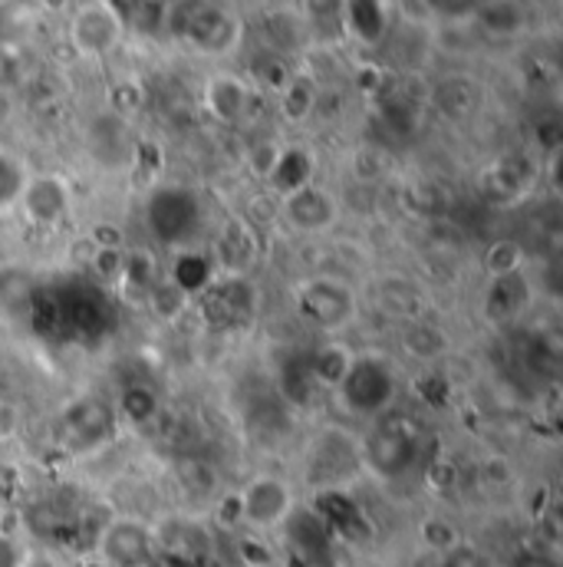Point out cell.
<instances>
[{"label": "cell", "mask_w": 563, "mask_h": 567, "mask_svg": "<svg viewBox=\"0 0 563 567\" xmlns=\"http://www.w3.org/2000/svg\"><path fill=\"white\" fill-rule=\"evenodd\" d=\"M333 393L340 396V403L350 416L379 420L393 410V403L399 396V373L379 353H356Z\"/></svg>", "instance_id": "obj_1"}, {"label": "cell", "mask_w": 563, "mask_h": 567, "mask_svg": "<svg viewBox=\"0 0 563 567\" xmlns=\"http://www.w3.org/2000/svg\"><path fill=\"white\" fill-rule=\"evenodd\" d=\"M363 452V472H373L383 482H396L409 475L423 455V435L419 425L406 416H379L373 432L359 439Z\"/></svg>", "instance_id": "obj_2"}, {"label": "cell", "mask_w": 563, "mask_h": 567, "mask_svg": "<svg viewBox=\"0 0 563 567\" xmlns=\"http://www.w3.org/2000/svg\"><path fill=\"white\" fill-rule=\"evenodd\" d=\"M293 307L323 337H343L359 317V300L353 284L333 275H313L296 281Z\"/></svg>", "instance_id": "obj_3"}, {"label": "cell", "mask_w": 563, "mask_h": 567, "mask_svg": "<svg viewBox=\"0 0 563 567\" xmlns=\"http://www.w3.org/2000/svg\"><path fill=\"white\" fill-rule=\"evenodd\" d=\"M296 512V492L278 472H258L234 492V518L254 535H274Z\"/></svg>", "instance_id": "obj_4"}, {"label": "cell", "mask_w": 563, "mask_h": 567, "mask_svg": "<svg viewBox=\"0 0 563 567\" xmlns=\"http://www.w3.org/2000/svg\"><path fill=\"white\" fill-rule=\"evenodd\" d=\"M171 30L178 40H185L191 50H198L205 56H225L241 43V20L211 0L175 3Z\"/></svg>", "instance_id": "obj_5"}, {"label": "cell", "mask_w": 563, "mask_h": 567, "mask_svg": "<svg viewBox=\"0 0 563 567\" xmlns=\"http://www.w3.org/2000/svg\"><path fill=\"white\" fill-rule=\"evenodd\" d=\"M363 472L359 439L343 425H326L310 439L306 482L320 492H343Z\"/></svg>", "instance_id": "obj_6"}, {"label": "cell", "mask_w": 563, "mask_h": 567, "mask_svg": "<svg viewBox=\"0 0 563 567\" xmlns=\"http://www.w3.org/2000/svg\"><path fill=\"white\" fill-rule=\"evenodd\" d=\"M201 218H205V208H201L198 192L178 182L158 185L145 202V225L168 248H188L201 228Z\"/></svg>", "instance_id": "obj_7"}, {"label": "cell", "mask_w": 563, "mask_h": 567, "mask_svg": "<svg viewBox=\"0 0 563 567\" xmlns=\"http://www.w3.org/2000/svg\"><path fill=\"white\" fill-rule=\"evenodd\" d=\"M126 37V13L113 0H86L70 17V47L83 60L110 56Z\"/></svg>", "instance_id": "obj_8"}, {"label": "cell", "mask_w": 563, "mask_h": 567, "mask_svg": "<svg viewBox=\"0 0 563 567\" xmlns=\"http://www.w3.org/2000/svg\"><path fill=\"white\" fill-rule=\"evenodd\" d=\"M96 558L103 567H155L158 551H155L152 525L129 515L106 522L96 538Z\"/></svg>", "instance_id": "obj_9"}, {"label": "cell", "mask_w": 563, "mask_h": 567, "mask_svg": "<svg viewBox=\"0 0 563 567\" xmlns=\"http://www.w3.org/2000/svg\"><path fill=\"white\" fill-rule=\"evenodd\" d=\"M278 212H281L283 225L293 235L316 238V235H326L330 228H336V221H340V198L330 188H323L316 182H306V185L281 195Z\"/></svg>", "instance_id": "obj_10"}, {"label": "cell", "mask_w": 563, "mask_h": 567, "mask_svg": "<svg viewBox=\"0 0 563 567\" xmlns=\"http://www.w3.org/2000/svg\"><path fill=\"white\" fill-rule=\"evenodd\" d=\"M155 551L158 558H168L171 565L195 567L215 551V535L208 525H201L191 515H168L161 525H152Z\"/></svg>", "instance_id": "obj_11"}, {"label": "cell", "mask_w": 563, "mask_h": 567, "mask_svg": "<svg viewBox=\"0 0 563 567\" xmlns=\"http://www.w3.org/2000/svg\"><path fill=\"white\" fill-rule=\"evenodd\" d=\"M20 208L27 215L30 225L37 228H60L66 218H70V208H73V192H70V182L56 172H40L33 178H27L20 185Z\"/></svg>", "instance_id": "obj_12"}, {"label": "cell", "mask_w": 563, "mask_h": 567, "mask_svg": "<svg viewBox=\"0 0 563 567\" xmlns=\"http://www.w3.org/2000/svg\"><path fill=\"white\" fill-rule=\"evenodd\" d=\"M116 432V406L103 403L100 396H83L70 403L60 416V439L73 452H86L103 445Z\"/></svg>", "instance_id": "obj_13"}, {"label": "cell", "mask_w": 563, "mask_h": 567, "mask_svg": "<svg viewBox=\"0 0 563 567\" xmlns=\"http://www.w3.org/2000/svg\"><path fill=\"white\" fill-rule=\"evenodd\" d=\"M373 297H376V307L393 320H403V323L428 320V293L403 275L379 278L373 284Z\"/></svg>", "instance_id": "obj_14"}, {"label": "cell", "mask_w": 563, "mask_h": 567, "mask_svg": "<svg viewBox=\"0 0 563 567\" xmlns=\"http://www.w3.org/2000/svg\"><path fill=\"white\" fill-rule=\"evenodd\" d=\"M205 106H208V113L218 123L238 126L248 116V110H251V86H248V80H241L234 73L211 76L208 86H205Z\"/></svg>", "instance_id": "obj_15"}, {"label": "cell", "mask_w": 563, "mask_h": 567, "mask_svg": "<svg viewBox=\"0 0 563 567\" xmlns=\"http://www.w3.org/2000/svg\"><path fill=\"white\" fill-rule=\"evenodd\" d=\"M531 300H534L531 281L524 278V271H518V275H508V278H491L481 307L494 323H511L531 307Z\"/></svg>", "instance_id": "obj_16"}, {"label": "cell", "mask_w": 563, "mask_h": 567, "mask_svg": "<svg viewBox=\"0 0 563 567\" xmlns=\"http://www.w3.org/2000/svg\"><path fill=\"white\" fill-rule=\"evenodd\" d=\"M340 20L356 43L376 47L389 33V3L386 0H340Z\"/></svg>", "instance_id": "obj_17"}, {"label": "cell", "mask_w": 563, "mask_h": 567, "mask_svg": "<svg viewBox=\"0 0 563 567\" xmlns=\"http://www.w3.org/2000/svg\"><path fill=\"white\" fill-rule=\"evenodd\" d=\"M258 258V238L248 218L228 221V228L218 238V275H244L251 261Z\"/></svg>", "instance_id": "obj_18"}, {"label": "cell", "mask_w": 563, "mask_h": 567, "mask_svg": "<svg viewBox=\"0 0 563 567\" xmlns=\"http://www.w3.org/2000/svg\"><path fill=\"white\" fill-rule=\"evenodd\" d=\"M356 350L343 340V337H326L310 357H306V367H310V377L320 390H336L343 373L350 370Z\"/></svg>", "instance_id": "obj_19"}, {"label": "cell", "mask_w": 563, "mask_h": 567, "mask_svg": "<svg viewBox=\"0 0 563 567\" xmlns=\"http://www.w3.org/2000/svg\"><path fill=\"white\" fill-rule=\"evenodd\" d=\"M471 23H478V30L491 40H511L528 27V10L521 0H484Z\"/></svg>", "instance_id": "obj_20"}, {"label": "cell", "mask_w": 563, "mask_h": 567, "mask_svg": "<svg viewBox=\"0 0 563 567\" xmlns=\"http://www.w3.org/2000/svg\"><path fill=\"white\" fill-rule=\"evenodd\" d=\"M403 353L416 363H435L451 350V340L445 333V327L431 323V320H416V323H403Z\"/></svg>", "instance_id": "obj_21"}, {"label": "cell", "mask_w": 563, "mask_h": 567, "mask_svg": "<svg viewBox=\"0 0 563 567\" xmlns=\"http://www.w3.org/2000/svg\"><path fill=\"white\" fill-rule=\"evenodd\" d=\"M175 478H178V488L195 498V502H205V498H215L218 492V472L211 462L198 458V455H185L175 462Z\"/></svg>", "instance_id": "obj_22"}, {"label": "cell", "mask_w": 563, "mask_h": 567, "mask_svg": "<svg viewBox=\"0 0 563 567\" xmlns=\"http://www.w3.org/2000/svg\"><path fill=\"white\" fill-rule=\"evenodd\" d=\"M268 182L274 185L278 195H286V192L313 182V158H310V152L300 148V145H283L281 158H278V165H274Z\"/></svg>", "instance_id": "obj_23"}, {"label": "cell", "mask_w": 563, "mask_h": 567, "mask_svg": "<svg viewBox=\"0 0 563 567\" xmlns=\"http://www.w3.org/2000/svg\"><path fill=\"white\" fill-rule=\"evenodd\" d=\"M145 303H148V310H152L158 320L175 323L178 317H185V313L191 310L195 297H191V293H185L178 284H171L168 278H158V281L145 290Z\"/></svg>", "instance_id": "obj_24"}, {"label": "cell", "mask_w": 563, "mask_h": 567, "mask_svg": "<svg viewBox=\"0 0 563 567\" xmlns=\"http://www.w3.org/2000/svg\"><path fill=\"white\" fill-rule=\"evenodd\" d=\"M484 275H488V281L491 278H508V275H518V271H524V265H528V251H524V245L521 241H514V238H501V241H494V245H488V251H484Z\"/></svg>", "instance_id": "obj_25"}, {"label": "cell", "mask_w": 563, "mask_h": 567, "mask_svg": "<svg viewBox=\"0 0 563 567\" xmlns=\"http://www.w3.org/2000/svg\"><path fill=\"white\" fill-rule=\"evenodd\" d=\"M278 96H281V113L290 123H303L313 113V106H316V86H313L310 76H300V73H293L283 83V90Z\"/></svg>", "instance_id": "obj_26"}, {"label": "cell", "mask_w": 563, "mask_h": 567, "mask_svg": "<svg viewBox=\"0 0 563 567\" xmlns=\"http://www.w3.org/2000/svg\"><path fill=\"white\" fill-rule=\"evenodd\" d=\"M428 17L441 23H471V17L484 7V0H423Z\"/></svg>", "instance_id": "obj_27"}, {"label": "cell", "mask_w": 563, "mask_h": 567, "mask_svg": "<svg viewBox=\"0 0 563 567\" xmlns=\"http://www.w3.org/2000/svg\"><path fill=\"white\" fill-rule=\"evenodd\" d=\"M281 152L283 145L278 140L254 142V145L248 148V168H251V175L261 178V182H268L271 172H274V165H278V158H281Z\"/></svg>", "instance_id": "obj_28"}, {"label": "cell", "mask_w": 563, "mask_h": 567, "mask_svg": "<svg viewBox=\"0 0 563 567\" xmlns=\"http://www.w3.org/2000/svg\"><path fill=\"white\" fill-rule=\"evenodd\" d=\"M438 567H494V561L468 542H458L455 548H448L445 555H438Z\"/></svg>", "instance_id": "obj_29"}, {"label": "cell", "mask_w": 563, "mask_h": 567, "mask_svg": "<svg viewBox=\"0 0 563 567\" xmlns=\"http://www.w3.org/2000/svg\"><path fill=\"white\" fill-rule=\"evenodd\" d=\"M293 73L283 66V60L278 53H264V56H258V63H254V80L261 83V86H268V90H278L281 93L283 83L290 80Z\"/></svg>", "instance_id": "obj_30"}, {"label": "cell", "mask_w": 563, "mask_h": 567, "mask_svg": "<svg viewBox=\"0 0 563 567\" xmlns=\"http://www.w3.org/2000/svg\"><path fill=\"white\" fill-rule=\"evenodd\" d=\"M423 538L425 545H428L431 551H438V555H445L448 548H455V545L461 542V535H458L445 518H428L423 525Z\"/></svg>", "instance_id": "obj_31"}, {"label": "cell", "mask_w": 563, "mask_h": 567, "mask_svg": "<svg viewBox=\"0 0 563 567\" xmlns=\"http://www.w3.org/2000/svg\"><path fill=\"white\" fill-rule=\"evenodd\" d=\"M113 116H133V113H139L142 110V103H145V90H142L139 83H116L113 86Z\"/></svg>", "instance_id": "obj_32"}, {"label": "cell", "mask_w": 563, "mask_h": 567, "mask_svg": "<svg viewBox=\"0 0 563 567\" xmlns=\"http://www.w3.org/2000/svg\"><path fill=\"white\" fill-rule=\"evenodd\" d=\"M481 478H484L488 485L501 488V485L514 482V465H511L504 455H488V458L481 462Z\"/></svg>", "instance_id": "obj_33"}, {"label": "cell", "mask_w": 563, "mask_h": 567, "mask_svg": "<svg viewBox=\"0 0 563 567\" xmlns=\"http://www.w3.org/2000/svg\"><path fill=\"white\" fill-rule=\"evenodd\" d=\"M514 567H561L557 558L551 551H541V548H531V551H521L514 558Z\"/></svg>", "instance_id": "obj_34"}, {"label": "cell", "mask_w": 563, "mask_h": 567, "mask_svg": "<svg viewBox=\"0 0 563 567\" xmlns=\"http://www.w3.org/2000/svg\"><path fill=\"white\" fill-rule=\"evenodd\" d=\"M17 425H20V413H17V406H13V403H7V400H0V439H10V435L17 432Z\"/></svg>", "instance_id": "obj_35"}, {"label": "cell", "mask_w": 563, "mask_h": 567, "mask_svg": "<svg viewBox=\"0 0 563 567\" xmlns=\"http://www.w3.org/2000/svg\"><path fill=\"white\" fill-rule=\"evenodd\" d=\"M46 10H66V7H73V0H40Z\"/></svg>", "instance_id": "obj_36"}, {"label": "cell", "mask_w": 563, "mask_h": 567, "mask_svg": "<svg viewBox=\"0 0 563 567\" xmlns=\"http://www.w3.org/2000/svg\"><path fill=\"white\" fill-rule=\"evenodd\" d=\"M7 3H13V0H0V7H7Z\"/></svg>", "instance_id": "obj_37"}]
</instances>
